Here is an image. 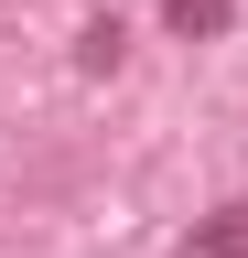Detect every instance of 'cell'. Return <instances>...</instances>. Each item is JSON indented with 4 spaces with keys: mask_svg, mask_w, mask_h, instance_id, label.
<instances>
[{
    "mask_svg": "<svg viewBox=\"0 0 248 258\" xmlns=\"http://www.w3.org/2000/svg\"><path fill=\"white\" fill-rule=\"evenodd\" d=\"M183 258H248V205H227V215H205L194 237H183Z\"/></svg>",
    "mask_w": 248,
    "mask_h": 258,
    "instance_id": "cell-1",
    "label": "cell"
},
{
    "mask_svg": "<svg viewBox=\"0 0 248 258\" xmlns=\"http://www.w3.org/2000/svg\"><path fill=\"white\" fill-rule=\"evenodd\" d=\"M162 22L183 32V43H216V32L237 22V0H162Z\"/></svg>",
    "mask_w": 248,
    "mask_h": 258,
    "instance_id": "cell-2",
    "label": "cell"
}]
</instances>
